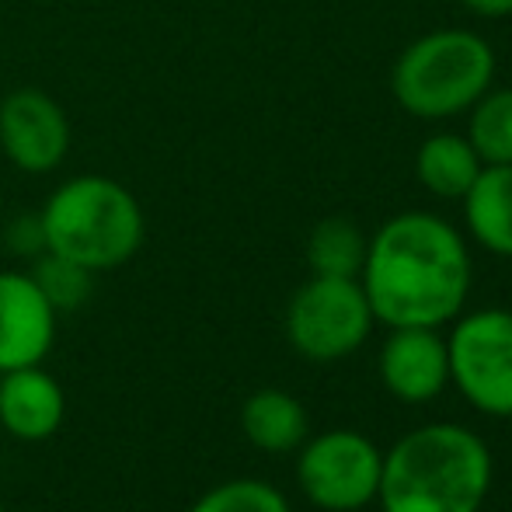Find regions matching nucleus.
<instances>
[{"mask_svg":"<svg viewBox=\"0 0 512 512\" xmlns=\"http://www.w3.org/2000/svg\"><path fill=\"white\" fill-rule=\"evenodd\" d=\"M359 283L387 328H443L467 304L471 255L436 213H398L370 237Z\"/></svg>","mask_w":512,"mask_h":512,"instance_id":"obj_1","label":"nucleus"},{"mask_svg":"<svg viewBox=\"0 0 512 512\" xmlns=\"http://www.w3.org/2000/svg\"><path fill=\"white\" fill-rule=\"evenodd\" d=\"M492 450L457 422H429L384 453V512H481L492 492Z\"/></svg>","mask_w":512,"mask_h":512,"instance_id":"obj_2","label":"nucleus"},{"mask_svg":"<svg viewBox=\"0 0 512 512\" xmlns=\"http://www.w3.org/2000/svg\"><path fill=\"white\" fill-rule=\"evenodd\" d=\"M39 223L46 251L84 265L95 276L126 265L147 237L140 199L108 175H77L63 182L46 199Z\"/></svg>","mask_w":512,"mask_h":512,"instance_id":"obj_3","label":"nucleus"},{"mask_svg":"<svg viewBox=\"0 0 512 512\" xmlns=\"http://www.w3.org/2000/svg\"><path fill=\"white\" fill-rule=\"evenodd\" d=\"M495 81V49L464 28H439L398 56L391 91L408 115L432 122L467 112Z\"/></svg>","mask_w":512,"mask_h":512,"instance_id":"obj_4","label":"nucleus"},{"mask_svg":"<svg viewBox=\"0 0 512 512\" xmlns=\"http://www.w3.org/2000/svg\"><path fill=\"white\" fill-rule=\"evenodd\" d=\"M373 324L359 279L310 276L286 307V342L310 363H338L363 349Z\"/></svg>","mask_w":512,"mask_h":512,"instance_id":"obj_5","label":"nucleus"},{"mask_svg":"<svg viewBox=\"0 0 512 512\" xmlns=\"http://www.w3.org/2000/svg\"><path fill=\"white\" fill-rule=\"evenodd\" d=\"M450 384L471 408L492 418H512V310L488 307L453 317L446 335Z\"/></svg>","mask_w":512,"mask_h":512,"instance_id":"obj_6","label":"nucleus"},{"mask_svg":"<svg viewBox=\"0 0 512 512\" xmlns=\"http://www.w3.org/2000/svg\"><path fill=\"white\" fill-rule=\"evenodd\" d=\"M384 453L356 429L307 436L297 457V485L310 506L324 512H359L377 502Z\"/></svg>","mask_w":512,"mask_h":512,"instance_id":"obj_7","label":"nucleus"},{"mask_svg":"<svg viewBox=\"0 0 512 512\" xmlns=\"http://www.w3.org/2000/svg\"><path fill=\"white\" fill-rule=\"evenodd\" d=\"M0 150L25 175H49L67 161L70 119L42 88H14L0 102Z\"/></svg>","mask_w":512,"mask_h":512,"instance_id":"obj_8","label":"nucleus"},{"mask_svg":"<svg viewBox=\"0 0 512 512\" xmlns=\"http://www.w3.org/2000/svg\"><path fill=\"white\" fill-rule=\"evenodd\" d=\"M56 317L32 272H0V373L46 363L56 342Z\"/></svg>","mask_w":512,"mask_h":512,"instance_id":"obj_9","label":"nucleus"},{"mask_svg":"<svg viewBox=\"0 0 512 512\" xmlns=\"http://www.w3.org/2000/svg\"><path fill=\"white\" fill-rule=\"evenodd\" d=\"M380 380L405 405L436 401L450 387V352L439 328H391L380 349Z\"/></svg>","mask_w":512,"mask_h":512,"instance_id":"obj_10","label":"nucleus"},{"mask_svg":"<svg viewBox=\"0 0 512 512\" xmlns=\"http://www.w3.org/2000/svg\"><path fill=\"white\" fill-rule=\"evenodd\" d=\"M67 418V394L42 366L0 373V429L21 443H46Z\"/></svg>","mask_w":512,"mask_h":512,"instance_id":"obj_11","label":"nucleus"},{"mask_svg":"<svg viewBox=\"0 0 512 512\" xmlns=\"http://www.w3.org/2000/svg\"><path fill=\"white\" fill-rule=\"evenodd\" d=\"M241 432L262 453H293L310 436V418L290 391L262 387L241 405Z\"/></svg>","mask_w":512,"mask_h":512,"instance_id":"obj_12","label":"nucleus"},{"mask_svg":"<svg viewBox=\"0 0 512 512\" xmlns=\"http://www.w3.org/2000/svg\"><path fill=\"white\" fill-rule=\"evenodd\" d=\"M464 220L485 251L512 258V164H485L464 196Z\"/></svg>","mask_w":512,"mask_h":512,"instance_id":"obj_13","label":"nucleus"},{"mask_svg":"<svg viewBox=\"0 0 512 512\" xmlns=\"http://www.w3.org/2000/svg\"><path fill=\"white\" fill-rule=\"evenodd\" d=\"M485 161L471 147L467 136L457 133H436L418 147L415 175L432 196L439 199H464L471 192L474 178L481 175Z\"/></svg>","mask_w":512,"mask_h":512,"instance_id":"obj_14","label":"nucleus"},{"mask_svg":"<svg viewBox=\"0 0 512 512\" xmlns=\"http://www.w3.org/2000/svg\"><path fill=\"white\" fill-rule=\"evenodd\" d=\"M366 237L345 216H328L307 237V265L314 276L359 279L366 262Z\"/></svg>","mask_w":512,"mask_h":512,"instance_id":"obj_15","label":"nucleus"},{"mask_svg":"<svg viewBox=\"0 0 512 512\" xmlns=\"http://www.w3.org/2000/svg\"><path fill=\"white\" fill-rule=\"evenodd\" d=\"M467 140L485 164H512V88H488L471 108Z\"/></svg>","mask_w":512,"mask_h":512,"instance_id":"obj_16","label":"nucleus"},{"mask_svg":"<svg viewBox=\"0 0 512 512\" xmlns=\"http://www.w3.org/2000/svg\"><path fill=\"white\" fill-rule=\"evenodd\" d=\"M189 512H293L286 495L262 478H234L213 485L192 502Z\"/></svg>","mask_w":512,"mask_h":512,"instance_id":"obj_17","label":"nucleus"},{"mask_svg":"<svg viewBox=\"0 0 512 512\" xmlns=\"http://www.w3.org/2000/svg\"><path fill=\"white\" fill-rule=\"evenodd\" d=\"M32 279L39 283V290L46 293V300L53 304L56 314H67V310H77L91 297L95 272L70 262V258L53 255V251H42V255L35 258Z\"/></svg>","mask_w":512,"mask_h":512,"instance_id":"obj_18","label":"nucleus"},{"mask_svg":"<svg viewBox=\"0 0 512 512\" xmlns=\"http://www.w3.org/2000/svg\"><path fill=\"white\" fill-rule=\"evenodd\" d=\"M7 244H11L14 255L39 258L42 251H46V237H42L39 216H18V220L7 227Z\"/></svg>","mask_w":512,"mask_h":512,"instance_id":"obj_19","label":"nucleus"},{"mask_svg":"<svg viewBox=\"0 0 512 512\" xmlns=\"http://www.w3.org/2000/svg\"><path fill=\"white\" fill-rule=\"evenodd\" d=\"M464 4L481 18H509L512 14V0H464Z\"/></svg>","mask_w":512,"mask_h":512,"instance_id":"obj_20","label":"nucleus"},{"mask_svg":"<svg viewBox=\"0 0 512 512\" xmlns=\"http://www.w3.org/2000/svg\"><path fill=\"white\" fill-rule=\"evenodd\" d=\"M0 512H7V509H4V502H0Z\"/></svg>","mask_w":512,"mask_h":512,"instance_id":"obj_21","label":"nucleus"},{"mask_svg":"<svg viewBox=\"0 0 512 512\" xmlns=\"http://www.w3.org/2000/svg\"><path fill=\"white\" fill-rule=\"evenodd\" d=\"M0 67H4V56H0Z\"/></svg>","mask_w":512,"mask_h":512,"instance_id":"obj_22","label":"nucleus"}]
</instances>
